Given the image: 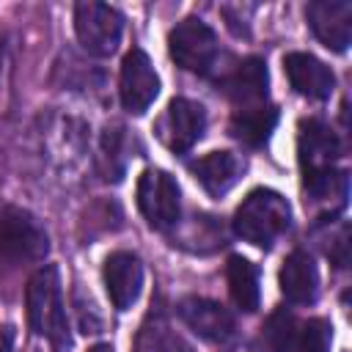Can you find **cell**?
Here are the masks:
<instances>
[{"label":"cell","instance_id":"obj_1","mask_svg":"<svg viewBox=\"0 0 352 352\" xmlns=\"http://www.w3.org/2000/svg\"><path fill=\"white\" fill-rule=\"evenodd\" d=\"M25 302H28L30 330L36 336H44L58 352H66L69 349V319L63 308L58 267L44 264L30 275Z\"/></svg>","mask_w":352,"mask_h":352},{"label":"cell","instance_id":"obj_2","mask_svg":"<svg viewBox=\"0 0 352 352\" xmlns=\"http://www.w3.org/2000/svg\"><path fill=\"white\" fill-rule=\"evenodd\" d=\"M292 226V206L289 201L270 190V187H256L248 192V198L239 204L234 214V231L245 242L256 248H272L278 236H283Z\"/></svg>","mask_w":352,"mask_h":352},{"label":"cell","instance_id":"obj_3","mask_svg":"<svg viewBox=\"0 0 352 352\" xmlns=\"http://www.w3.org/2000/svg\"><path fill=\"white\" fill-rule=\"evenodd\" d=\"M50 253V236L44 226L19 206L0 209V264L22 267L44 261Z\"/></svg>","mask_w":352,"mask_h":352},{"label":"cell","instance_id":"obj_4","mask_svg":"<svg viewBox=\"0 0 352 352\" xmlns=\"http://www.w3.org/2000/svg\"><path fill=\"white\" fill-rule=\"evenodd\" d=\"M168 52L176 60V66H182L184 72L206 77L217 66L220 44L214 30L204 19L187 16L168 33Z\"/></svg>","mask_w":352,"mask_h":352},{"label":"cell","instance_id":"obj_5","mask_svg":"<svg viewBox=\"0 0 352 352\" xmlns=\"http://www.w3.org/2000/svg\"><path fill=\"white\" fill-rule=\"evenodd\" d=\"M74 30L85 52L107 58L118 50L124 33V16L104 3H77L74 6Z\"/></svg>","mask_w":352,"mask_h":352},{"label":"cell","instance_id":"obj_6","mask_svg":"<svg viewBox=\"0 0 352 352\" xmlns=\"http://www.w3.org/2000/svg\"><path fill=\"white\" fill-rule=\"evenodd\" d=\"M138 209L146 217V223L157 231H168L179 223V184L173 182L170 173L160 168L143 170L138 182Z\"/></svg>","mask_w":352,"mask_h":352},{"label":"cell","instance_id":"obj_7","mask_svg":"<svg viewBox=\"0 0 352 352\" xmlns=\"http://www.w3.org/2000/svg\"><path fill=\"white\" fill-rule=\"evenodd\" d=\"M206 129V110L204 104L176 96L170 99V104L165 107L162 118L157 121V138L173 151V154H184L190 151Z\"/></svg>","mask_w":352,"mask_h":352},{"label":"cell","instance_id":"obj_8","mask_svg":"<svg viewBox=\"0 0 352 352\" xmlns=\"http://www.w3.org/2000/svg\"><path fill=\"white\" fill-rule=\"evenodd\" d=\"M160 94V77L143 50H129L121 63V104L126 113L140 116L151 107Z\"/></svg>","mask_w":352,"mask_h":352},{"label":"cell","instance_id":"obj_9","mask_svg":"<svg viewBox=\"0 0 352 352\" xmlns=\"http://www.w3.org/2000/svg\"><path fill=\"white\" fill-rule=\"evenodd\" d=\"M305 19L314 36L333 52H344L352 41V3L349 0H314L305 6Z\"/></svg>","mask_w":352,"mask_h":352},{"label":"cell","instance_id":"obj_10","mask_svg":"<svg viewBox=\"0 0 352 352\" xmlns=\"http://www.w3.org/2000/svg\"><path fill=\"white\" fill-rule=\"evenodd\" d=\"M297 151H300L302 179H311V176L333 168V162L341 157V140L336 138V132L324 121L308 118L300 124Z\"/></svg>","mask_w":352,"mask_h":352},{"label":"cell","instance_id":"obj_11","mask_svg":"<svg viewBox=\"0 0 352 352\" xmlns=\"http://www.w3.org/2000/svg\"><path fill=\"white\" fill-rule=\"evenodd\" d=\"M110 302L118 311L132 308V302L140 297L143 289V264L135 253L129 250H116L104 258V270H102Z\"/></svg>","mask_w":352,"mask_h":352},{"label":"cell","instance_id":"obj_12","mask_svg":"<svg viewBox=\"0 0 352 352\" xmlns=\"http://www.w3.org/2000/svg\"><path fill=\"white\" fill-rule=\"evenodd\" d=\"M283 72L292 88L308 99H330L336 88V74L327 63H322L311 52H289L283 55Z\"/></svg>","mask_w":352,"mask_h":352},{"label":"cell","instance_id":"obj_13","mask_svg":"<svg viewBox=\"0 0 352 352\" xmlns=\"http://www.w3.org/2000/svg\"><path fill=\"white\" fill-rule=\"evenodd\" d=\"M267 63L261 58H245L220 80V88L236 104V110L256 107L267 104Z\"/></svg>","mask_w":352,"mask_h":352},{"label":"cell","instance_id":"obj_14","mask_svg":"<svg viewBox=\"0 0 352 352\" xmlns=\"http://www.w3.org/2000/svg\"><path fill=\"white\" fill-rule=\"evenodd\" d=\"M179 314L187 327L206 341H226L234 336V316L226 305L206 297H184L179 302Z\"/></svg>","mask_w":352,"mask_h":352},{"label":"cell","instance_id":"obj_15","mask_svg":"<svg viewBox=\"0 0 352 352\" xmlns=\"http://www.w3.org/2000/svg\"><path fill=\"white\" fill-rule=\"evenodd\" d=\"M280 294L294 305H311L319 294V272L314 258L305 250H294L286 256L280 267Z\"/></svg>","mask_w":352,"mask_h":352},{"label":"cell","instance_id":"obj_16","mask_svg":"<svg viewBox=\"0 0 352 352\" xmlns=\"http://www.w3.org/2000/svg\"><path fill=\"white\" fill-rule=\"evenodd\" d=\"M190 168H192L195 179L201 182V187L209 195L220 198L239 182V176L245 170V162L234 151H212V154L195 160Z\"/></svg>","mask_w":352,"mask_h":352},{"label":"cell","instance_id":"obj_17","mask_svg":"<svg viewBox=\"0 0 352 352\" xmlns=\"http://www.w3.org/2000/svg\"><path fill=\"white\" fill-rule=\"evenodd\" d=\"M278 124V107L272 104H256V107H239L234 110L228 121V132L242 140L245 146H264Z\"/></svg>","mask_w":352,"mask_h":352},{"label":"cell","instance_id":"obj_18","mask_svg":"<svg viewBox=\"0 0 352 352\" xmlns=\"http://www.w3.org/2000/svg\"><path fill=\"white\" fill-rule=\"evenodd\" d=\"M226 275H228V292H231V300L236 302V308L245 314H253L258 308V300H261L258 267L242 256H231Z\"/></svg>","mask_w":352,"mask_h":352},{"label":"cell","instance_id":"obj_19","mask_svg":"<svg viewBox=\"0 0 352 352\" xmlns=\"http://www.w3.org/2000/svg\"><path fill=\"white\" fill-rule=\"evenodd\" d=\"M297 316L286 308H278L275 314H270L267 324H264V336H267V344L272 352H292L294 349V341H297Z\"/></svg>","mask_w":352,"mask_h":352},{"label":"cell","instance_id":"obj_20","mask_svg":"<svg viewBox=\"0 0 352 352\" xmlns=\"http://www.w3.org/2000/svg\"><path fill=\"white\" fill-rule=\"evenodd\" d=\"M333 344V324L327 319H308L297 330L294 352H330Z\"/></svg>","mask_w":352,"mask_h":352},{"label":"cell","instance_id":"obj_21","mask_svg":"<svg viewBox=\"0 0 352 352\" xmlns=\"http://www.w3.org/2000/svg\"><path fill=\"white\" fill-rule=\"evenodd\" d=\"M11 349V330H0V352Z\"/></svg>","mask_w":352,"mask_h":352},{"label":"cell","instance_id":"obj_22","mask_svg":"<svg viewBox=\"0 0 352 352\" xmlns=\"http://www.w3.org/2000/svg\"><path fill=\"white\" fill-rule=\"evenodd\" d=\"M88 352H116V349H113L110 344H96V346H91Z\"/></svg>","mask_w":352,"mask_h":352}]
</instances>
